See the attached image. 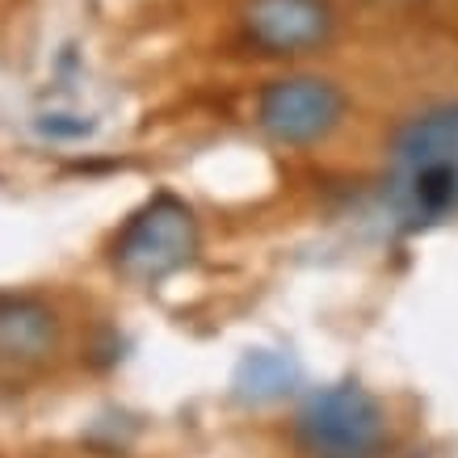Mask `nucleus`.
Masks as SVG:
<instances>
[{
    "mask_svg": "<svg viewBox=\"0 0 458 458\" xmlns=\"http://www.w3.org/2000/svg\"><path fill=\"white\" fill-rule=\"evenodd\" d=\"M387 207L403 227L458 219V101L408 118L387 152Z\"/></svg>",
    "mask_w": 458,
    "mask_h": 458,
    "instance_id": "1",
    "label": "nucleus"
},
{
    "mask_svg": "<svg viewBox=\"0 0 458 458\" xmlns=\"http://www.w3.org/2000/svg\"><path fill=\"white\" fill-rule=\"evenodd\" d=\"M294 442L307 458H378L387 442V417L366 387L341 383L303 403Z\"/></svg>",
    "mask_w": 458,
    "mask_h": 458,
    "instance_id": "2",
    "label": "nucleus"
},
{
    "mask_svg": "<svg viewBox=\"0 0 458 458\" xmlns=\"http://www.w3.org/2000/svg\"><path fill=\"white\" fill-rule=\"evenodd\" d=\"M198 252V219L194 210L177 198H152L143 210H135L126 227L114 240V265L118 274L135 282H156L177 274Z\"/></svg>",
    "mask_w": 458,
    "mask_h": 458,
    "instance_id": "3",
    "label": "nucleus"
},
{
    "mask_svg": "<svg viewBox=\"0 0 458 458\" xmlns=\"http://www.w3.org/2000/svg\"><path fill=\"white\" fill-rule=\"evenodd\" d=\"M257 123L274 143L311 148L345 123V93L324 76H282L257 101Z\"/></svg>",
    "mask_w": 458,
    "mask_h": 458,
    "instance_id": "4",
    "label": "nucleus"
},
{
    "mask_svg": "<svg viewBox=\"0 0 458 458\" xmlns=\"http://www.w3.org/2000/svg\"><path fill=\"white\" fill-rule=\"evenodd\" d=\"M336 13L328 0H249L244 34L265 55H307L333 38Z\"/></svg>",
    "mask_w": 458,
    "mask_h": 458,
    "instance_id": "5",
    "label": "nucleus"
},
{
    "mask_svg": "<svg viewBox=\"0 0 458 458\" xmlns=\"http://www.w3.org/2000/svg\"><path fill=\"white\" fill-rule=\"evenodd\" d=\"M59 349L55 311L26 294L0 299V361L4 366H38Z\"/></svg>",
    "mask_w": 458,
    "mask_h": 458,
    "instance_id": "6",
    "label": "nucleus"
},
{
    "mask_svg": "<svg viewBox=\"0 0 458 458\" xmlns=\"http://www.w3.org/2000/svg\"><path fill=\"white\" fill-rule=\"evenodd\" d=\"M232 387H236V400H244V403H274L299 387V366L286 353L257 349V353H249L236 366Z\"/></svg>",
    "mask_w": 458,
    "mask_h": 458,
    "instance_id": "7",
    "label": "nucleus"
}]
</instances>
